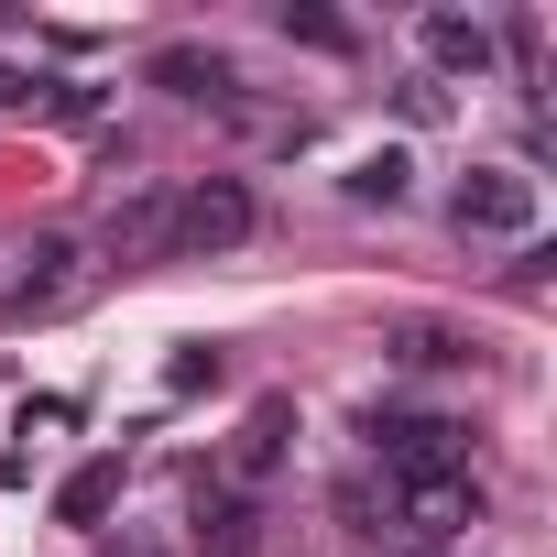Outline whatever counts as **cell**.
I'll return each mask as SVG.
<instances>
[{
	"mask_svg": "<svg viewBox=\"0 0 557 557\" xmlns=\"http://www.w3.org/2000/svg\"><path fill=\"white\" fill-rule=\"evenodd\" d=\"M88 285H99L88 240H66V230H34V240H12V273H0V318H12V329H34V318H66V307H88Z\"/></svg>",
	"mask_w": 557,
	"mask_h": 557,
	"instance_id": "1",
	"label": "cell"
},
{
	"mask_svg": "<svg viewBox=\"0 0 557 557\" xmlns=\"http://www.w3.org/2000/svg\"><path fill=\"white\" fill-rule=\"evenodd\" d=\"M481 524V481L470 470H426V481H383V524L372 535H394V546H459Z\"/></svg>",
	"mask_w": 557,
	"mask_h": 557,
	"instance_id": "2",
	"label": "cell"
},
{
	"mask_svg": "<svg viewBox=\"0 0 557 557\" xmlns=\"http://www.w3.org/2000/svg\"><path fill=\"white\" fill-rule=\"evenodd\" d=\"M535 219H546V197H535V175L524 164H470L459 186H448V230L459 240H535Z\"/></svg>",
	"mask_w": 557,
	"mask_h": 557,
	"instance_id": "3",
	"label": "cell"
},
{
	"mask_svg": "<svg viewBox=\"0 0 557 557\" xmlns=\"http://www.w3.org/2000/svg\"><path fill=\"white\" fill-rule=\"evenodd\" d=\"M251 186L240 175H197V186H175V230H164V262L186 251V262H219V251H240L251 240Z\"/></svg>",
	"mask_w": 557,
	"mask_h": 557,
	"instance_id": "4",
	"label": "cell"
},
{
	"mask_svg": "<svg viewBox=\"0 0 557 557\" xmlns=\"http://www.w3.org/2000/svg\"><path fill=\"white\" fill-rule=\"evenodd\" d=\"M372 459H383V481L470 470V426H459V416H416V405H394V416H372Z\"/></svg>",
	"mask_w": 557,
	"mask_h": 557,
	"instance_id": "5",
	"label": "cell"
},
{
	"mask_svg": "<svg viewBox=\"0 0 557 557\" xmlns=\"http://www.w3.org/2000/svg\"><path fill=\"white\" fill-rule=\"evenodd\" d=\"M186 546H197V557H273V513H262L251 492H230V481L197 470V492H186Z\"/></svg>",
	"mask_w": 557,
	"mask_h": 557,
	"instance_id": "6",
	"label": "cell"
},
{
	"mask_svg": "<svg viewBox=\"0 0 557 557\" xmlns=\"http://www.w3.org/2000/svg\"><path fill=\"white\" fill-rule=\"evenodd\" d=\"M285 459H296V405H285V394H262V405L240 416V437L219 448V470H208V481H230V492H251V503H262V481L285 470Z\"/></svg>",
	"mask_w": 557,
	"mask_h": 557,
	"instance_id": "7",
	"label": "cell"
},
{
	"mask_svg": "<svg viewBox=\"0 0 557 557\" xmlns=\"http://www.w3.org/2000/svg\"><path fill=\"white\" fill-rule=\"evenodd\" d=\"M164 230H175V197H164V186H132V197H110L99 251H110L121 273H143V262H164Z\"/></svg>",
	"mask_w": 557,
	"mask_h": 557,
	"instance_id": "8",
	"label": "cell"
},
{
	"mask_svg": "<svg viewBox=\"0 0 557 557\" xmlns=\"http://www.w3.org/2000/svg\"><path fill=\"white\" fill-rule=\"evenodd\" d=\"M416 45H426V77L448 88V77H492L503 66V45H492V23L481 12H426L416 23Z\"/></svg>",
	"mask_w": 557,
	"mask_h": 557,
	"instance_id": "9",
	"label": "cell"
},
{
	"mask_svg": "<svg viewBox=\"0 0 557 557\" xmlns=\"http://www.w3.org/2000/svg\"><path fill=\"white\" fill-rule=\"evenodd\" d=\"M153 88L186 99V110H240V66H230L219 45H164V55H153Z\"/></svg>",
	"mask_w": 557,
	"mask_h": 557,
	"instance_id": "10",
	"label": "cell"
},
{
	"mask_svg": "<svg viewBox=\"0 0 557 557\" xmlns=\"http://www.w3.org/2000/svg\"><path fill=\"white\" fill-rule=\"evenodd\" d=\"M121 481H132V459H121V448H99V459H77V470L55 481V524H110V503H121Z\"/></svg>",
	"mask_w": 557,
	"mask_h": 557,
	"instance_id": "11",
	"label": "cell"
},
{
	"mask_svg": "<svg viewBox=\"0 0 557 557\" xmlns=\"http://www.w3.org/2000/svg\"><path fill=\"white\" fill-rule=\"evenodd\" d=\"M339 186H350V208H405V186H416V153H394V143H383V153H361Z\"/></svg>",
	"mask_w": 557,
	"mask_h": 557,
	"instance_id": "12",
	"label": "cell"
},
{
	"mask_svg": "<svg viewBox=\"0 0 557 557\" xmlns=\"http://www.w3.org/2000/svg\"><path fill=\"white\" fill-rule=\"evenodd\" d=\"M273 23H285L296 45H318V55H350V45H361V34H350L339 12H307V0H285V12H273Z\"/></svg>",
	"mask_w": 557,
	"mask_h": 557,
	"instance_id": "13",
	"label": "cell"
},
{
	"mask_svg": "<svg viewBox=\"0 0 557 557\" xmlns=\"http://www.w3.org/2000/svg\"><path fill=\"white\" fill-rule=\"evenodd\" d=\"M394 361L437 372V361H470V339H459V329H426V318H416V329H394Z\"/></svg>",
	"mask_w": 557,
	"mask_h": 557,
	"instance_id": "14",
	"label": "cell"
},
{
	"mask_svg": "<svg viewBox=\"0 0 557 557\" xmlns=\"http://www.w3.org/2000/svg\"><path fill=\"white\" fill-rule=\"evenodd\" d=\"M34 110L77 132V121H99V88H77V77H45V88H34Z\"/></svg>",
	"mask_w": 557,
	"mask_h": 557,
	"instance_id": "15",
	"label": "cell"
},
{
	"mask_svg": "<svg viewBox=\"0 0 557 557\" xmlns=\"http://www.w3.org/2000/svg\"><path fill=\"white\" fill-rule=\"evenodd\" d=\"M394 110H405L416 132H437V121H448V88H437V77H405V88H394Z\"/></svg>",
	"mask_w": 557,
	"mask_h": 557,
	"instance_id": "16",
	"label": "cell"
},
{
	"mask_svg": "<svg viewBox=\"0 0 557 557\" xmlns=\"http://www.w3.org/2000/svg\"><path fill=\"white\" fill-rule=\"evenodd\" d=\"M175 394H197V383H219V350H175V372H164Z\"/></svg>",
	"mask_w": 557,
	"mask_h": 557,
	"instance_id": "17",
	"label": "cell"
}]
</instances>
